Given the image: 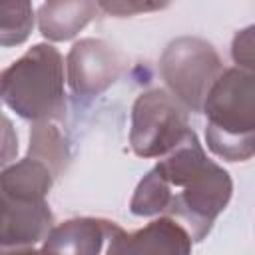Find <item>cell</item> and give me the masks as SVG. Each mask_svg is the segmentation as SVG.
<instances>
[{
  "mask_svg": "<svg viewBox=\"0 0 255 255\" xmlns=\"http://www.w3.org/2000/svg\"><path fill=\"white\" fill-rule=\"evenodd\" d=\"M233 193L229 173L211 161L195 131L171 149L135 187L129 209L149 217L167 213L185 223L193 241H201Z\"/></svg>",
  "mask_w": 255,
  "mask_h": 255,
  "instance_id": "obj_1",
  "label": "cell"
},
{
  "mask_svg": "<svg viewBox=\"0 0 255 255\" xmlns=\"http://www.w3.org/2000/svg\"><path fill=\"white\" fill-rule=\"evenodd\" d=\"M207 145L227 161L255 155V74L229 68L207 94Z\"/></svg>",
  "mask_w": 255,
  "mask_h": 255,
  "instance_id": "obj_2",
  "label": "cell"
},
{
  "mask_svg": "<svg viewBox=\"0 0 255 255\" xmlns=\"http://www.w3.org/2000/svg\"><path fill=\"white\" fill-rule=\"evenodd\" d=\"M2 100L36 124L64 116V60L54 46L36 44L2 72Z\"/></svg>",
  "mask_w": 255,
  "mask_h": 255,
  "instance_id": "obj_3",
  "label": "cell"
},
{
  "mask_svg": "<svg viewBox=\"0 0 255 255\" xmlns=\"http://www.w3.org/2000/svg\"><path fill=\"white\" fill-rule=\"evenodd\" d=\"M159 72L173 98L185 110L201 112L209 90L225 70L209 42L183 36L163 50Z\"/></svg>",
  "mask_w": 255,
  "mask_h": 255,
  "instance_id": "obj_4",
  "label": "cell"
},
{
  "mask_svg": "<svg viewBox=\"0 0 255 255\" xmlns=\"http://www.w3.org/2000/svg\"><path fill=\"white\" fill-rule=\"evenodd\" d=\"M185 108L163 90L137 96L131 108L129 143L139 157H157L175 149L189 133Z\"/></svg>",
  "mask_w": 255,
  "mask_h": 255,
  "instance_id": "obj_5",
  "label": "cell"
},
{
  "mask_svg": "<svg viewBox=\"0 0 255 255\" xmlns=\"http://www.w3.org/2000/svg\"><path fill=\"white\" fill-rule=\"evenodd\" d=\"M128 233L114 221L76 217L56 225L44 239L46 255H126Z\"/></svg>",
  "mask_w": 255,
  "mask_h": 255,
  "instance_id": "obj_6",
  "label": "cell"
},
{
  "mask_svg": "<svg viewBox=\"0 0 255 255\" xmlns=\"http://www.w3.org/2000/svg\"><path fill=\"white\" fill-rule=\"evenodd\" d=\"M68 84L78 96H98L122 74L124 58L104 40L86 38L68 54Z\"/></svg>",
  "mask_w": 255,
  "mask_h": 255,
  "instance_id": "obj_7",
  "label": "cell"
},
{
  "mask_svg": "<svg viewBox=\"0 0 255 255\" xmlns=\"http://www.w3.org/2000/svg\"><path fill=\"white\" fill-rule=\"evenodd\" d=\"M54 215L46 201H16L2 197L0 243L4 247L34 245L50 235Z\"/></svg>",
  "mask_w": 255,
  "mask_h": 255,
  "instance_id": "obj_8",
  "label": "cell"
},
{
  "mask_svg": "<svg viewBox=\"0 0 255 255\" xmlns=\"http://www.w3.org/2000/svg\"><path fill=\"white\" fill-rule=\"evenodd\" d=\"M126 255H191V235L179 221L159 217L128 235Z\"/></svg>",
  "mask_w": 255,
  "mask_h": 255,
  "instance_id": "obj_9",
  "label": "cell"
},
{
  "mask_svg": "<svg viewBox=\"0 0 255 255\" xmlns=\"http://www.w3.org/2000/svg\"><path fill=\"white\" fill-rule=\"evenodd\" d=\"M56 175L50 167L30 155L6 167L0 175V191L6 199L16 201H46V195Z\"/></svg>",
  "mask_w": 255,
  "mask_h": 255,
  "instance_id": "obj_10",
  "label": "cell"
},
{
  "mask_svg": "<svg viewBox=\"0 0 255 255\" xmlns=\"http://www.w3.org/2000/svg\"><path fill=\"white\" fill-rule=\"evenodd\" d=\"M100 4L88 0L76 2H46L40 6L38 24L44 38L64 42L74 38L98 12Z\"/></svg>",
  "mask_w": 255,
  "mask_h": 255,
  "instance_id": "obj_11",
  "label": "cell"
},
{
  "mask_svg": "<svg viewBox=\"0 0 255 255\" xmlns=\"http://www.w3.org/2000/svg\"><path fill=\"white\" fill-rule=\"evenodd\" d=\"M28 155L46 163L56 177L66 169L68 159H70L68 143L62 135V131L56 126H52L50 122L34 124L32 131H30Z\"/></svg>",
  "mask_w": 255,
  "mask_h": 255,
  "instance_id": "obj_12",
  "label": "cell"
},
{
  "mask_svg": "<svg viewBox=\"0 0 255 255\" xmlns=\"http://www.w3.org/2000/svg\"><path fill=\"white\" fill-rule=\"evenodd\" d=\"M34 26L32 4L26 0L2 2L0 4V44L14 46L22 44Z\"/></svg>",
  "mask_w": 255,
  "mask_h": 255,
  "instance_id": "obj_13",
  "label": "cell"
},
{
  "mask_svg": "<svg viewBox=\"0 0 255 255\" xmlns=\"http://www.w3.org/2000/svg\"><path fill=\"white\" fill-rule=\"evenodd\" d=\"M231 58L237 68L255 74V24L239 30L231 42Z\"/></svg>",
  "mask_w": 255,
  "mask_h": 255,
  "instance_id": "obj_14",
  "label": "cell"
},
{
  "mask_svg": "<svg viewBox=\"0 0 255 255\" xmlns=\"http://www.w3.org/2000/svg\"><path fill=\"white\" fill-rule=\"evenodd\" d=\"M165 4H149V2H100V8L108 14L118 16H131L135 12H147V10H159Z\"/></svg>",
  "mask_w": 255,
  "mask_h": 255,
  "instance_id": "obj_15",
  "label": "cell"
},
{
  "mask_svg": "<svg viewBox=\"0 0 255 255\" xmlns=\"http://www.w3.org/2000/svg\"><path fill=\"white\" fill-rule=\"evenodd\" d=\"M2 255H46L44 249H34V247H14V249H4Z\"/></svg>",
  "mask_w": 255,
  "mask_h": 255,
  "instance_id": "obj_16",
  "label": "cell"
}]
</instances>
